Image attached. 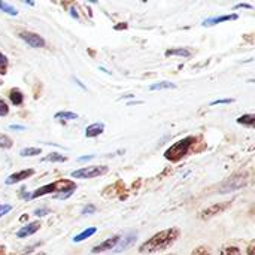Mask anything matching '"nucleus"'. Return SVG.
<instances>
[{
  "mask_svg": "<svg viewBox=\"0 0 255 255\" xmlns=\"http://www.w3.org/2000/svg\"><path fill=\"white\" fill-rule=\"evenodd\" d=\"M46 214H49V211H48L46 208H43V209H36V211H34V215H36V217H45Z\"/></svg>",
  "mask_w": 255,
  "mask_h": 255,
  "instance_id": "7c9ffc66",
  "label": "nucleus"
},
{
  "mask_svg": "<svg viewBox=\"0 0 255 255\" xmlns=\"http://www.w3.org/2000/svg\"><path fill=\"white\" fill-rule=\"evenodd\" d=\"M238 123H239V124H244V126H248V127H254L255 115H253V114L242 115V117L238 118Z\"/></svg>",
  "mask_w": 255,
  "mask_h": 255,
  "instance_id": "aec40b11",
  "label": "nucleus"
},
{
  "mask_svg": "<svg viewBox=\"0 0 255 255\" xmlns=\"http://www.w3.org/2000/svg\"><path fill=\"white\" fill-rule=\"evenodd\" d=\"M191 255H212V253L209 251V248H206V247H197Z\"/></svg>",
  "mask_w": 255,
  "mask_h": 255,
  "instance_id": "393cba45",
  "label": "nucleus"
},
{
  "mask_svg": "<svg viewBox=\"0 0 255 255\" xmlns=\"http://www.w3.org/2000/svg\"><path fill=\"white\" fill-rule=\"evenodd\" d=\"M40 148H24L19 155L21 157H33V155H40Z\"/></svg>",
  "mask_w": 255,
  "mask_h": 255,
  "instance_id": "412c9836",
  "label": "nucleus"
},
{
  "mask_svg": "<svg viewBox=\"0 0 255 255\" xmlns=\"http://www.w3.org/2000/svg\"><path fill=\"white\" fill-rule=\"evenodd\" d=\"M108 173V167L106 166H91V167H82L79 170H73L70 175L72 178L76 179H91V178H97Z\"/></svg>",
  "mask_w": 255,
  "mask_h": 255,
  "instance_id": "20e7f679",
  "label": "nucleus"
},
{
  "mask_svg": "<svg viewBox=\"0 0 255 255\" xmlns=\"http://www.w3.org/2000/svg\"><path fill=\"white\" fill-rule=\"evenodd\" d=\"M72 194H73V191H70V193H63V194H57L55 199H58V200H66V199H69Z\"/></svg>",
  "mask_w": 255,
  "mask_h": 255,
  "instance_id": "2f4dec72",
  "label": "nucleus"
},
{
  "mask_svg": "<svg viewBox=\"0 0 255 255\" xmlns=\"http://www.w3.org/2000/svg\"><path fill=\"white\" fill-rule=\"evenodd\" d=\"M97 209H96V206L94 205H87L82 211H81V214L82 215H91V214H94Z\"/></svg>",
  "mask_w": 255,
  "mask_h": 255,
  "instance_id": "bb28decb",
  "label": "nucleus"
},
{
  "mask_svg": "<svg viewBox=\"0 0 255 255\" xmlns=\"http://www.w3.org/2000/svg\"><path fill=\"white\" fill-rule=\"evenodd\" d=\"M0 148H4V149L12 148V139L7 137L6 134H0Z\"/></svg>",
  "mask_w": 255,
  "mask_h": 255,
  "instance_id": "5701e85b",
  "label": "nucleus"
},
{
  "mask_svg": "<svg viewBox=\"0 0 255 255\" xmlns=\"http://www.w3.org/2000/svg\"><path fill=\"white\" fill-rule=\"evenodd\" d=\"M94 158V155H85V157H81V158H78V161H88V160H93Z\"/></svg>",
  "mask_w": 255,
  "mask_h": 255,
  "instance_id": "f704fd0d",
  "label": "nucleus"
},
{
  "mask_svg": "<svg viewBox=\"0 0 255 255\" xmlns=\"http://www.w3.org/2000/svg\"><path fill=\"white\" fill-rule=\"evenodd\" d=\"M73 190H76V184L73 181L60 179V181H55V182H51L48 185H43V187L37 188L33 194H30V199H37V197H42V196H46V194H52V193H57V194L70 193Z\"/></svg>",
  "mask_w": 255,
  "mask_h": 255,
  "instance_id": "f03ea898",
  "label": "nucleus"
},
{
  "mask_svg": "<svg viewBox=\"0 0 255 255\" xmlns=\"http://www.w3.org/2000/svg\"><path fill=\"white\" fill-rule=\"evenodd\" d=\"M19 37H21L25 43H28L30 46H33V48H43V46H45L43 37L39 36V34H36V33H31V31H21V33H19Z\"/></svg>",
  "mask_w": 255,
  "mask_h": 255,
  "instance_id": "0eeeda50",
  "label": "nucleus"
},
{
  "mask_svg": "<svg viewBox=\"0 0 255 255\" xmlns=\"http://www.w3.org/2000/svg\"><path fill=\"white\" fill-rule=\"evenodd\" d=\"M33 173H34V170H33V169H25V170H21V172L12 173L10 176H7V178H6L4 184H6V185H13V184H16V182H21V181H24V179H28Z\"/></svg>",
  "mask_w": 255,
  "mask_h": 255,
  "instance_id": "9d476101",
  "label": "nucleus"
},
{
  "mask_svg": "<svg viewBox=\"0 0 255 255\" xmlns=\"http://www.w3.org/2000/svg\"><path fill=\"white\" fill-rule=\"evenodd\" d=\"M247 182H248V176H247V175L235 176V178H232L230 181H227V182H224V184L221 185L220 193H223V194H224V193L236 191V190H239V188L245 187V185H247Z\"/></svg>",
  "mask_w": 255,
  "mask_h": 255,
  "instance_id": "39448f33",
  "label": "nucleus"
},
{
  "mask_svg": "<svg viewBox=\"0 0 255 255\" xmlns=\"http://www.w3.org/2000/svg\"><path fill=\"white\" fill-rule=\"evenodd\" d=\"M96 233H97V229H96V227H90V229L84 230L82 233L76 235V236L73 238V242H75V244H78V242H82V241H85V239L91 238V236H93V235H96Z\"/></svg>",
  "mask_w": 255,
  "mask_h": 255,
  "instance_id": "4468645a",
  "label": "nucleus"
},
{
  "mask_svg": "<svg viewBox=\"0 0 255 255\" xmlns=\"http://www.w3.org/2000/svg\"><path fill=\"white\" fill-rule=\"evenodd\" d=\"M9 99H10V102H12L13 106H19L24 102V96H22V93L19 90H12L9 93Z\"/></svg>",
  "mask_w": 255,
  "mask_h": 255,
  "instance_id": "dca6fc26",
  "label": "nucleus"
},
{
  "mask_svg": "<svg viewBox=\"0 0 255 255\" xmlns=\"http://www.w3.org/2000/svg\"><path fill=\"white\" fill-rule=\"evenodd\" d=\"M0 10L9 13V15H12V16H15V15L18 13L16 9H15L13 6H10V4H7V3H3V1H0Z\"/></svg>",
  "mask_w": 255,
  "mask_h": 255,
  "instance_id": "4be33fe9",
  "label": "nucleus"
},
{
  "mask_svg": "<svg viewBox=\"0 0 255 255\" xmlns=\"http://www.w3.org/2000/svg\"><path fill=\"white\" fill-rule=\"evenodd\" d=\"M7 69V58L0 52V75H4Z\"/></svg>",
  "mask_w": 255,
  "mask_h": 255,
  "instance_id": "a878e982",
  "label": "nucleus"
},
{
  "mask_svg": "<svg viewBox=\"0 0 255 255\" xmlns=\"http://www.w3.org/2000/svg\"><path fill=\"white\" fill-rule=\"evenodd\" d=\"M55 120H66V121L78 120V114L69 112V111H61V112H57V114H55Z\"/></svg>",
  "mask_w": 255,
  "mask_h": 255,
  "instance_id": "6ab92c4d",
  "label": "nucleus"
},
{
  "mask_svg": "<svg viewBox=\"0 0 255 255\" xmlns=\"http://www.w3.org/2000/svg\"><path fill=\"white\" fill-rule=\"evenodd\" d=\"M220 255H242V253L238 247H227L226 250L221 251Z\"/></svg>",
  "mask_w": 255,
  "mask_h": 255,
  "instance_id": "b1692460",
  "label": "nucleus"
},
{
  "mask_svg": "<svg viewBox=\"0 0 255 255\" xmlns=\"http://www.w3.org/2000/svg\"><path fill=\"white\" fill-rule=\"evenodd\" d=\"M39 229H40V223H39V221L28 223L27 226L21 227V229L16 232V238H19V239H22V238H28V236L34 235Z\"/></svg>",
  "mask_w": 255,
  "mask_h": 255,
  "instance_id": "9b49d317",
  "label": "nucleus"
},
{
  "mask_svg": "<svg viewBox=\"0 0 255 255\" xmlns=\"http://www.w3.org/2000/svg\"><path fill=\"white\" fill-rule=\"evenodd\" d=\"M232 206V202H224V203H215L209 208H206L205 211L200 212V218L202 220H208V218H212L215 215H220L221 212L227 211L229 208Z\"/></svg>",
  "mask_w": 255,
  "mask_h": 255,
  "instance_id": "423d86ee",
  "label": "nucleus"
},
{
  "mask_svg": "<svg viewBox=\"0 0 255 255\" xmlns=\"http://www.w3.org/2000/svg\"><path fill=\"white\" fill-rule=\"evenodd\" d=\"M105 131V124L103 123H94L87 127L85 130V137H97Z\"/></svg>",
  "mask_w": 255,
  "mask_h": 255,
  "instance_id": "ddd939ff",
  "label": "nucleus"
},
{
  "mask_svg": "<svg viewBox=\"0 0 255 255\" xmlns=\"http://www.w3.org/2000/svg\"><path fill=\"white\" fill-rule=\"evenodd\" d=\"M10 211H12V206L10 205H0V217L1 215H6Z\"/></svg>",
  "mask_w": 255,
  "mask_h": 255,
  "instance_id": "c756f323",
  "label": "nucleus"
},
{
  "mask_svg": "<svg viewBox=\"0 0 255 255\" xmlns=\"http://www.w3.org/2000/svg\"><path fill=\"white\" fill-rule=\"evenodd\" d=\"M136 241H137V233L131 232V233L126 235L123 239H120L118 245L114 248V253H123V251H127L130 247H133V245L136 244Z\"/></svg>",
  "mask_w": 255,
  "mask_h": 255,
  "instance_id": "6e6552de",
  "label": "nucleus"
},
{
  "mask_svg": "<svg viewBox=\"0 0 255 255\" xmlns=\"http://www.w3.org/2000/svg\"><path fill=\"white\" fill-rule=\"evenodd\" d=\"M70 12H72V16H73V18H78V12H76V10H75L73 7L70 9Z\"/></svg>",
  "mask_w": 255,
  "mask_h": 255,
  "instance_id": "e433bc0d",
  "label": "nucleus"
},
{
  "mask_svg": "<svg viewBox=\"0 0 255 255\" xmlns=\"http://www.w3.org/2000/svg\"><path fill=\"white\" fill-rule=\"evenodd\" d=\"M9 114V108L4 100H0V117H6Z\"/></svg>",
  "mask_w": 255,
  "mask_h": 255,
  "instance_id": "cd10ccee",
  "label": "nucleus"
},
{
  "mask_svg": "<svg viewBox=\"0 0 255 255\" xmlns=\"http://www.w3.org/2000/svg\"><path fill=\"white\" fill-rule=\"evenodd\" d=\"M166 55L170 57V55H179V57H191V51L185 49V48H176V49H167L166 51Z\"/></svg>",
  "mask_w": 255,
  "mask_h": 255,
  "instance_id": "a211bd4d",
  "label": "nucleus"
},
{
  "mask_svg": "<svg viewBox=\"0 0 255 255\" xmlns=\"http://www.w3.org/2000/svg\"><path fill=\"white\" fill-rule=\"evenodd\" d=\"M194 142H196V137H193V136H188V137H184V139L178 140L176 143H173L164 152V158L169 160V161H173V163L179 161L181 158H184L188 154V151H190V148H191V145Z\"/></svg>",
  "mask_w": 255,
  "mask_h": 255,
  "instance_id": "7ed1b4c3",
  "label": "nucleus"
},
{
  "mask_svg": "<svg viewBox=\"0 0 255 255\" xmlns=\"http://www.w3.org/2000/svg\"><path fill=\"white\" fill-rule=\"evenodd\" d=\"M236 9H239V7H245V9H253V6L251 4H248V3H238L236 6H235Z\"/></svg>",
  "mask_w": 255,
  "mask_h": 255,
  "instance_id": "473e14b6",
  "label": "nucleus"
},
{
  "mask_svg": "<svg viewBox=\"0 0 255 255\" xmlns=\"http://www.w3.org/2000/svg\"><path fill=\"white\" fill-rule=\"evenodd\" d=\"M254 247H255V244L254 242H251V244H250V248H248V255H255L254 254Z\"/></svg>",
  "mask_w": 255,
  "mask_h": 255,
  "instance_id": "c9c22d12",
  "label": "nucleus"
},
{
  "mask_svg": "<svg viewBox=\"0 0 255 255\" xmlns=\"http://www.w3.org/2000/svg\"><path fill=\"white\" fill-rule=\"evenodd\" d=\"M178 238H179V230L178 229L163 230V232L154 235L145 244H142L140 248H139V253L140 254H154V253L166 251L178 241Z\"/></svg>",
  "mask_w": 255,
  "mask_h": 255,
  "instance_id": "f257e3e1",
  "label": "nucleus"
},
{
  "mask_svg": "<svg viewBox=\"0 0 255 255\" xmlns=\"http://www.w3.org/2000/svg\"><path fill=\"white\" fill-rule=\"evenodd\" d=\"M176 88V85L173 82H169V81H161V82H155L149 87L151 91H158V90H173Z\"/></svg>",
  "mask_w": 255,
  "mask_h": 255,
  "instance_id": "2eb2a0df",
  "label": "nucleus"
},
{
  "mask_svg": "<svg viewBox=\"0 0 255 255\" xmlns=\"http://www.w3.org/2000/svg\"><path fill=\"white\" fill-rule=\"evenodd\" d=\"M42 161H51V163H64L67 161V157L61 155V154H57V152H52V154H48L46 157L42 158Z\"/></svg>",
  "mask_w": 255,
  "mask_h": 255,
  "instance_id": "f3484780",
  "label": "nucleus"
},
{
  "mask_svg": "<svg viewBox=\"0 0 255 255\" xmlns=\"http://www.w3.org/2000/svg\"><path fill=\"white\" fill-rule=\"evenodd\" d=\"M120 239H121L120 236H112V238L106 239L105 242L96 245V247L91 250V253H93V254H100V253H105V251H112V250L118 245Z\"/></svg>",
  "mask_w": 255,
  "mask_h": 255,
  "instance_id": "1a4fd4ad",
  "label": "nucleus"
},
{
  "mask_svg": "<svg viewBox=\"0 0 255 255\" xmlns=\"http://www.w3.org/2000/svg\"><path fill=\"white\" fill-rule=\"evenodd\" d=\"M239 16L236 13H232V15H223V16H214V18H208L203 21V25L208 27V25H217L220 22H226V21H232V19H238Z\"/></svg>",
  "mask_w": 255,
  "mask_h": 255,
  "instance_id": "f8f14e48",
  "label": "nucleus"
},
{
  "mask_svg": "<svg viewBox=\"0 0 255 255\" xmlns=\"http://www.w3.org/2000/svg\"><path fill=\"white\" fill-rule=\"evenodd\" d=\"M0 255H4V250L1 247H0Z\"/></svg>",
  "mask_w": 255,
  "mask_h": 255,
  "instance_id": "4c0bfd02",
  "label": "nucleus"
},
{
  "mask_svg": "<svg viewBox=\"0 0 255 255\" xmlns=\"http://www.w3.org/2000/svg\"><path fill=\"white\" fill-rule=\"evenodd\" d=\"M232 102H233V99H218V100H214L211 103V106H215V105H229Z\"/></svg>",
  "mask_w": 255,
  "mask_h": 255,
  "instance_id": "c85d7f7f",
  "label": "nucleus"
},
{
  "mask_svg": "<svg viewBox=\"0 0 255 255\" xmlns=\"http://www.w3.org/2000/svg\"><path fill=\"white\" fill-rule=\"evenodd\" d=\"M9 128H10V130H25V127H24V126H16V124H12Z\"/></svg>",
  "mask_w": 255,
  "mask_h": 255,
  "instance_id": "72a5a7b5",
  "label": "nucleus"
}]
</instances>
